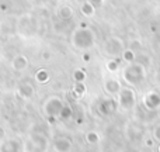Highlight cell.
Returning <instances> with one entry per match:
<instances>
[{"label":"cell","instance_id":"1","mask_svg":"<svg viewBox=\"0 0 160 152\" xmlns=\"http://www.w3.org/2000/svg\"><path fill=\"white\" fill-rule=\"evenodd\" d=\"M122 76H124V80L128 85L135 86L145 80V77H146V71H145L142 64H139V62H132V64H128V66L124 69Z\"/></svg>","mask_w":160,"mask_h":152},{"label":"cell","instance_id":"2","mask_svg":"<svg viewBox=\"0 0 160 152\" xmlns=\"http://www.w3.org/2000/svg\"><path fill=\"white\" fill-rule=\"evenodd\" d=\"M118 106L121 110H131L136 104V94L131 87H122L118 93Z\"/></svg>","mask_w":160,"mask_h":152},{"label":"cell","instance_id":"3","mask_svg":"<svg viewBox=\"0 0 160 152\" xmlns=\"http://www.w3.org/2000/svg\"><path fill=\"white\" fill-rule=\"evenodd\" d=\"M73 44L76 45V48H80V50H87L91 45L94 44V35L90 30L87 28H82V30H78L75 33V37H73Z\"/></svg>","mask_w":160,"mask_h":152},{"label":"cell","instance_id":"4","mask_svg":"<svg viewBox=\"0 0 160 152\" xmlns=\"http://www.w3.org/2000/svg\"><path fill=\"white\" fill-rule=\"evenodd\" d=\"M63 107H65V106L62 104V102H61L59 99L56 100L55 106L52 104V99H49L47 103H45L44 110H45V113H47L48 116H61V113H62V110H63Z\"/></svg>","mask_w":160,"mask_h":152},{"label":"cell","instance_id":"5","mask_svg":"<svg viewBox=\"0 0 160 152\" xmlns=\"http://www.w3.org/2000/svg\"><path fill=\"white\" fill-rule=\"evenodd\" d=\"M145 106H146L149 110H156L160 106V94L156 92H150L145 96Z\"/></svg>","mask_w":160,"mask_h":152},{"label":"cell","instance_id":"6","mask_svg":"<svg viewBox=\"0 0 160 152\" xmlns=\"http://www.w3.org/2000/svg\"><path fill=\"white\" fill-rule=\"evenodd\" d=\"M104 89L108 94H111V96H118V93L121 92L122 86L117 79H108V80H105V83H104Z\"/></svg>","mask_w":160,"mask_h":152},{"label":"cell","instance_id":"7","mask_svg":"<svg viewBox=\"0 0 160 152\" xmlns=\"http://www.w3.org/2000/svg\"><path fill=\"white\" fill-rule=\"evenodd\" d=\"M53 148H55L56 152H70L72 149V142L68 138H58L53 144Z\"/></svg>","mask_w":160,"mask_h":152},{"label":"cell","instance_id":"8","mask_svg":"<svg viewBox=\"0 0 160 152\" xmlns=\"http://www.w3.org/2000/svg\"><path fill=\"white\" fill-rule=\"evenodd\" d=\"M122 59H124L125 62H128V64H132V62H135V59H136V52L133 50H131V48L124 50L122 51Z\"/></svg>","mask_w":160,"mask_h":152},{"label":"cell","instance_id":"9","mask_svg":"<svg viewBox=\"0 0 160 152\" xmlns=\"http://www.w3.org/2000/svg\"><path fill=\"white\" fill-rule=\"evenodd\" d=\"M94 8L96 7H94L90 2H86V3H83V6H82V13L87 17H91L94 14Z\"/></svg>","mask_w":160,"mask_h":152},{"label":"cell","instance_id":"10","mask_svg":"<svg viewBox=\"0 0 160 152\" xmlns=\"http://www.w3.org/2000/svg\"><path fill=\"white\" fill-rule=\"evenodd\" d=\"M25 66H27V61H25L24 56H17L14 59V68L16 69H24Z\"/></svg>","mask_w":160,"mask_h":152},{"label":"cell","instance_id":"11","mask_svg":"<svg viewBox=\"0 0 160 152\" xmlns=\"http://www.w3.org/2000/svg\"><path fill=\"white\" fill-rule=\"evenodd\" d=\"M86 139H87L88 144H96V142H98L100 137L97 133H94V131H90V133H87V135H86Z\"/></svg>","mask_w":160,"mask_h":152},{"label":"cell","instance_id":"12","mask_svg":"<svg viewBox=\"0 0 160 152\" xmlns=\"http://www.w3.org/2000/svg\"><path fill=\"white\" fill-rule=\"evenodd\" d=\"M107 68H108V71H111V72H115V71H118V68H119V61L115 58H112L111 61H108Z\"/></svg>","mask_w":160,"mask_h":152},{"label":"cell","instance_id":"13","mask_svg":"<svg viewBox=\"0 0 160 152\" xmlns=\"http://www.w3.org/2000/svg\"><path fill=\"white\" fill-rule=\"evenodd\" d=\"M72 14H73V10L70 7H62V10H61V16L62 17L69 18V17H72Z\"/></svg>","mask_w":160,"mask_h":152},{"label":"cell","instance_id":"14","mask_svg":"<svg viewBox=\"0 0 160 152\" xmlns=\"http://www.w3.org/2000/svg\"><path fill=\"white\" fill-rule=\"evenodd\" d=\"M37 79H38L39 82H47V79H48V73H47V72H44V71H39L38 75H37Z\"/></svg>","mask_w":160,"mask_h":152},{"label":"cell","instance_id":"15","mask_svg":"<svg viewBox=\"0 0 160 152\" xmlns=\"http://www.w3.org/2000/svg\"><path fill=\"white\" fill-rule=\"evenodd\" d=\"M153 138L160 142V125H158V127L155 128V131H153Z\"/></svg>","mask_w":160,"mask_h":152},{"label":"cell","instance_id":"16","mask_svg":"<svg viewBox=\"0 0 160 152\" xmlns=\"http://www.w3.org/2000/svg\"><path fill=\"white\" fill-rule=\"evenodd\" d=\"M88 2H90L91 4L94 6V7H98V6L102 4V0H88Z\"/></svg>","mask_w":160,"mask_h":152},{"label":"cell","instance_id":"17","mask_svg":"<svg viewBox=\"0 0 160 152\" xmlns=\"http://www.w3.org/2000/svg\"><path fill=\"white\" fill-rule=\"evenodd\" d=\"M153 144H155V138H148L146 141H145V145H146V147H152Z\"/></svg>","mask_w":160,"mask_h":152},{"label":"cell","instance_id":"18","mask_svg":"<svg viewBox=\"0 0 160 152\" xmlns=\"http://www.w3.org/2000/svg\"><path fill=\"white\" fill-rule=\"evenodd\" d=\"M75 76H76V79H78V80H83V79H84V73L80 72V71L75 73Z\"/></svg>","mask_w":160,"mask_h":152},{"label":"cell","instance_id":"19","mask_svg":"<svg viewBox=\"0 0 160 152\" xmlns=\"http://www.w3.org/2000/svg\"><path fill=\"white\" fill-rule=\"evenodd\" d=\"M158 151H159V152H160V144H159V148H158Z\"/></svg>","mask_w":160,"mask_h":152}]
</instances>
